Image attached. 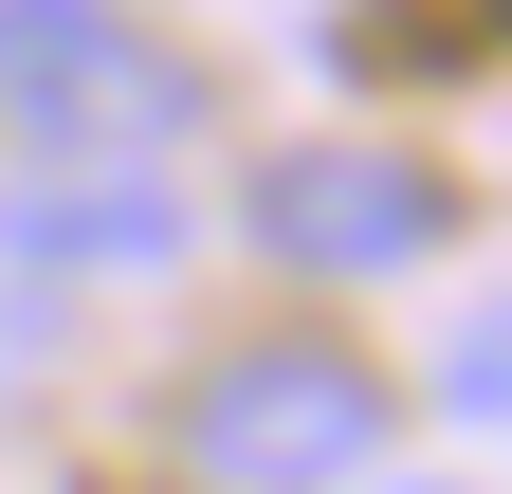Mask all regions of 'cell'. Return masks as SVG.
I'll return each mask as SVG.
<instances>
[{
	"label": "cell",
	"instance_id": "277c9868",
	"mask_svg": "<svg viewBox=\"0 0 512 494\" xmlns=\"http://www.w3.org/2000/svg\"><path fill=\"white\" fill-rule=\"evenodd\" d=\"M0 257H37V275H165L183 202H165V165H19Z\"/></svg>",
	"mask_w": 512,
	"mask_h": 494
},
{
	"label": "cell",
	"instance_id": "3957f363",
	"mask_svg": "<svg viewBox=\"0 0 512 494\" xmlns=\"http://www.w3.org/2000/svg\"><path fill=\"white\" fill-rule=\"evenodd\" d=\"M238 220H256L275 275L366 293V275H421L439 238H458V183H439L421 147H384V129H311V147H275V165L238 183Z\"/></svg>",
	"mask_w": 512,
	"mask_h": 494
},
{
	"label": "cell",
	"instance_id": "7a4b0ae2",
	"mask_svg": "<svg viewBox=\"0 0 512 494\" xmlns=\"http://www.w3.org/2000/svg\"><path fill=\"white\" fill-rule=\"evenodd\" d=\"M202 129V74L110 0H0V147L37 165H165Z\"/></svg>",
	"mask_w": 512,
	"mask_h": 494
},
{
	"label": "cell",
	"instance_id": "6da1fadb",
	"mask_svg": "<svg viewBox=\"0 0 512 494\" xmlns=\"http://www.w3.org/2000/svg\"><path fill=\"white\" fill-rule=\"evenodd\" d=\"M384 440H403V385H384L348 330H238V348L183 366V403H165L183 494H366Z\"/></svg>",
	"mask_w": 512,
	"mask_h": 494
},
{
	"label": "cell",
	"instance_id": "5b68a950",
	"mask_svg": "<svg viewBox=\"0 0 512 494\" xmlns=\"http://www.w3.org/2000/svg\"><path fill=\"white\" fill-rule=\"evenodd\" d=\"M439 385H458V403H476V421H512V293H494V312H476V330H458V348H439Z\"/></svg>",
	"mask_w": 512,
	"mask_h": 494
}]
</instances>
